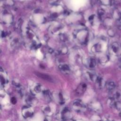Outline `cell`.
Listing matches in <instances>:
<instances>
[{
	"instance_id": "cell-1",
	"label": "cell",
	"mask_w": 121,
	"mask_h": 121,
	"mask_svg": "<svg viewBox=\"0 0 121 121\" xmlns=\"http://www.w3.org/2000/svg\"><path fill=\"white\" fill-rule=\"evenodd\" d=\"M111 52L114 55H120L121 54V46L116 42L112 43L111 46Z\"/></svg>"
},
{
	"instance_id": "cell-8",
	"label": "cell",
	"mask_w": 121,
	"mask_h": 121,
	"mask_svg": "<svg viewBox=\"0 0 121 121\" xmlns=\"http://www.w3.org/2000/svg\"><path fill=\"white\" fill-rule=\"evenodd\" d=\"M11 103L13 104H15L17 102V100L15 98V97H12L11 98Z\"/></svg>"
},
{
	"instance_id": "cell-12",
	"label": "cell",
	"mask_w": 121,
	"mask_h": 121,
	"mask_svg": "<svg viewBox=\"0 0 121 121\" xmlns=\"http://www.w3.org/2000/svg\"></svg>"
},
{
	"instance_id": "cell-2",
	"label": "cell",
	"mask_w": 121,
	"mask_h": 121,
	"mask_svg": "<svg viewBox=\"0 0 121 121\" xmlns=\"http://www.w3.org/2000/svg\"><path fill=\"white\" fill-rule=\"evenodd\" d=\"M35 74L38 77H39L43 80L48 81L49 82H53L52 78L48 75H46V74H45L43 73H41L39 72H35Z\"/></svg>"
},
{
	"instance_id": "cell-9",
	"label": "cell",
	"mask_w": 121,
	"mask_h": 121,
	"mask_svg": "<svg viewBox=\"0 0 121 121\" xmlns=\"http://www.w3.org/2000/svg\"><path fill=\"white\" fill-rule=\"evenodd\" d=\"M1 84H4V83H5L4 79V78H3L1 76Z\"/></svg>"
},
{
	"instance_id": "cell-7",
	"label": "cell",
	"mask_w": 121,
	"mask_h": 121,
	"mask_svg": "<svg viewBox=\"0 0 121 121\" xmlns=\"http://www.w3.org/2000/svg\"><path fill=\"white\" fill-rule=\"evenodd\" d=\"M95 61L94 59L91 58L90 60V62H89V66L91 68H93L95 66Z\"/></svg>"
},
{
	"instance_id": "cell-11",
	"label": "cell",
	"mask_w": 121,
	"mask_h": 121,
	"mask_svg": "<svg viewBox=\"0 0 121 121\" xmlns=\"http://www.w3.org/2000/svg\"><path fill=\"white\" fill-rule=\"evenodd\" d=\"M120 115L121 116V111H120Z\"/></svg>"
},
{
	"instance_id": "cell-10",
	"label": "cell",
	"mask_w": 121,
	"mask_h": 121,
	"mask_svg": "<svg viewBox=\"0 0 121 121\" xmlns=\"http://www.w3.org/2000/svg\"><path fill=\"white\" fill-rule=\"evenodd\" d=\"M44 121H47V120H46V119H45V120H44Z\"/></svg>"
},
{
	"instance_id": "cell-6",
	"label": "cell",
	"mask_w": 121,
	"mask_h": 121,
	"mask_svg": "<svg viewBox=\"0 0 121 121\" xmlns=\"http://www.w3.org/2000/svg\"><path fill=\"white\" fill-rule=\"evenodd\" d=\"M60 69L61 70H62V71H64L65 72H68L69 70V67H68V66L67 65L64 64L63 65H61L60 67Z\"/></svg>"
},
{
	"instance_id": "cell-4",
	"label": "cell",
	"mask_w": 121,
	"mask_h": 121,
	"mask_svg": "<svg viewBox=\"0 0 121 121\" xmlns=\"http://www.w3.org/2000/svg\"><path fill=\"white\" fill-rule=\"evenodd\" d=\"M86 87V86L85 84H82L79 85V86L77 88L76 90L77 94L80 95L82 94L85 91Z\"/></svg>"
},
{
	"instance_id": "cell-5",
	"label": "cell",
	"mask_w": 121,
	"mask_h": 121,
	"mask_svg": "<svg viewBox=\"0 0 121 121\" xmlns=\"http://www.w3.org/2000/svg\"><path fill=\"white\" fill-rule=\"evenodd\" d=\"M111 97L116 100H119V99L121 98V92L119 91H115Z\"/></svg>"
},
{
	"instance_id": "cell-3",
	"label": "cell",
	"mask_w": 121,
	"mask_h": 121,
	"mask_svg": "<svg viewBox=\"0 0 121 121\" xmlns=\"http://www.w3.org/2000/svg\"><path fill=\"white\" fill-rule=\"evenodd\" d=\"M105 86L108 90L112 92L115 88L116 85L113 81H109L105 84Z\"/></svg>"
}]
</instances>
